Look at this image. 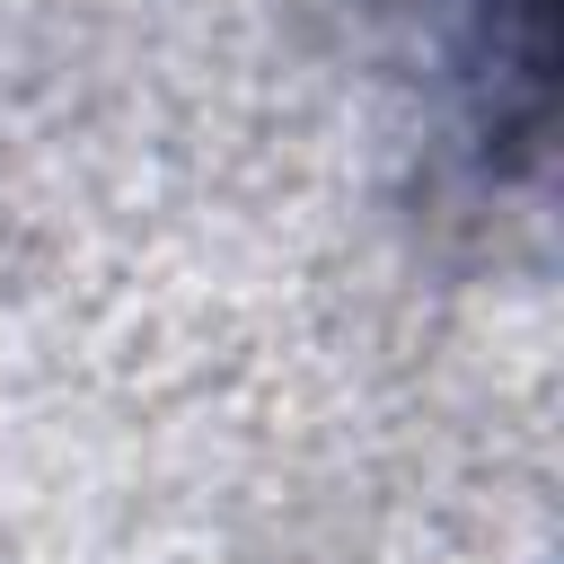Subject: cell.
I'll use <instances>...</instances> for the list:
<instances>
[{"label":"cell","instance_id":"1","mask_svg":"<svg viewBox=\"0 0 564 564\" xmlns=\"http://www.w3.org/2000/svg\"><path fill=\"white\" fill-rule=\"evenodd\" d=\"M502 9L520 18V44L538 53V0H476V18H485V70L502 62Z\"/></svg>","mask_w":564,"mask_h":564}]
</instances>
